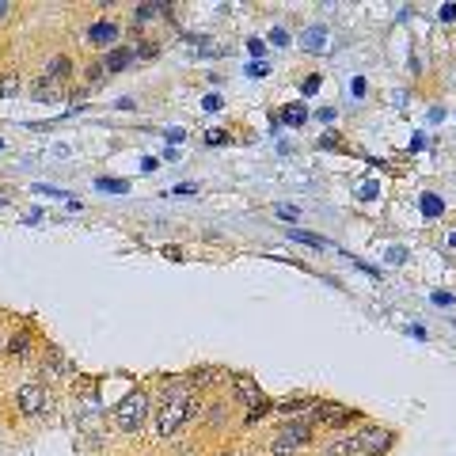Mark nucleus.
Returning <instances> with one entry per match:
<instances>
[{"label": "nucleus", "mask_w": 456, "mask_h": 456, "mask_svg": "<svg viewBox=\"0 0 456 456\" xmlns=\"http://www.w3.org/2000/svg\"><path fill=\"white\" fill-rule=\"evenodd\" d=\"M46 388L42 384H23L16 392V403H19V410H23V415H42V410H46Z\"/></svg>", "instance_id": "nucleus-5"}, {"label": "nucleus", "mask_w": 456, "mask_h": 456, "mask_svg": "<svg viewBox=\"0 0 456 456\" xmlns=\"http://www.w3.org/2000/svg\"><path fill=\"white\" fill-rule=\"evenodd\" d=\"M8 350H12V354H23V350H27V331H19V335L8 339Z\"/></svg>", "instance_id": "nucleus-18"}, {"label": "nucleus", "mask_w": 456, "mask_h": 456, "mask_svg": "<svg viewBox=\"0 0 456 456\" xmlns=\"http://www.w3.org/2000/svg\"><path fill=\"white\" fill-rule=\"evenodd\" d=\"M115 38H118V23H110V19H99V23L88 27V42L92 46H110Z\"/></svg>", "instance_id": "nucleus-9"}, {"label": "nucleus", "mask_w": 456, "mask_h": 456, "mask_svg": "<svg viewBox=\"0 0 456 456\" xmlns=\"http://www.w3.org/2000/svg\"><path fill=\"white\" fill-rule=\"evenodd\" d=\"M316 88H319V76H308V80H304V92H308V95H312V92H316Z\"/></svg>", "instance_id": "nucleus-23"}, {"label": "nucleus", "mask_w": 456, "mask_h": 456, "mask_svg": "<svg viewBox=\"0 0 456 456\" xmlns=\"http://www.w3.org/2000/svg\"><path fill=\"white\" fill-rule=\"evenodd\" d=\"M232 384H236V396H240V403H248V407H259L263 403V392H259V384L251 381L248 373H232Z\"/></svg>", "instance_id": "nucleus-7"}, {"label": "nucleus", "mask_w": 456, "mask_h": 456, "mask_svg": "<svg viewBox=\"0 0 456 456\" xmlns=\"http://www.w3.org/2000/svg\"><path fill=\"white\" fill-rule=\"evenodd\" d=\"M191 415H194V399L186 392H171L168 399H164L160 415H157V433L160 438H171V433H179V426Z\"/></svg>", "instance_id": "nucleus-1"}, {"label": "nucleus", "mask_w": 456, "mask_h": 456, "mask_svg": "<svg viewBox=\"0 0 456 456\" xmlns=\"http://www.w3.org/2000/svg\"><path fill=\"white\" fill-rule=\"evenodd\" d=\"M248 73H251V76H266V73H270V69H266L263 61H255V65H248Z\"/></svg>", "instance_id": "nucleus-22"}, {"label": "nucleus", "mask_w": 456, "mask_h": 456, "mask_svg": "<svg viewBox=\"0 0 456 456\" xmlns=\"http://www.w3.org/2000/svg\"><path fill=\"white\" fill-rule=\"evenodd\" d=\"M312 415H316V422H324L327 430H339V426H346V422L358 418V410L335 407V403H319V407H312Z\"/></svg>", "instance_id": "nucleus-6"}, {"label": "nucleus", "mask_w": 456, "mask_h": 456, "mask_svg": "<svg viewBox=\"0 0 456 456\" xmlns=\"http://www.w3.org/2000/svg\"><path fill=\"white\" fill-rule=\"evenodd\" d=\"M168 16V4H144L133 12V23H152V19H164Z\"/></svg>", "instance_id": "nucleus-11"}, {"label": "nucleus", "mask_w": 456, "mask_h": 456, "mask_svg": "<svg viewBox=\"0 0 456 456\" xmlns=\"http://www.w3.org/2000/svg\"><path fill=\"white\" fill-rule=\"evenodd\" d=\"M16 88H19V84H16V76H0V99H4V95H12Z\"/></svg>", "instance_id": "nucleus-19"}, {"label": "nucleus", "mask_w": 456, "mask_h": 456, "mask_svg": "<svg viewBox=\"0 0 456 456\" xmlns=\"http://www.w3.org/2000/svg\"><path fill=\"white\" fill-rule=\"evenodd\" d=\"M324 46H327V31L324 27H308L304 31V50L316 53V50H324Z\"/></svg>", "instance_id": "nucleus-12"}, {"label": "nucleus", "mask_w": 456, "mask_h": 456, "mask_svg": "<svg viewBox=\"0 0 456 456\" xmlns=\"http://www.w3.org/2000/svg\"><path fill=\"white\" fill-rule=\"evenodd\" d=\"M354 438H358L361 456H381V449H388V445H392V433L381 430V426H361Z\"/></svg>", "instance_id": "nucleus-4"}, {"label": "nucleus", "mask_w": 456, "mask_h": 456, "mask_svg": "<svg viewBox=\"0 0 456 456\" xmlns=\"http://www.w3.org/2000/svg\"><path fill=\"white\" fill-rule=\"evenodd\" d=\"M289 240H297V243H312V248H331L324 236H316V232H304V228H293V232H289Z\"/></svg>", "instance_id": "nucleus-14"}, {"label": "nucleus", "mask_w": 456, "mask_h": 456, "mask_svg": "<svg viewBox=\"0 0 456 456\" xmlns=\"http://www.w3.org/2000/svg\"><path fill=\"white\" fill-rule=\"evenodd\" d=\"M95 186H99L103 194H107V191H110V194H126V191H129V183H126V179H107V175H103V179H99Z\"/></svg>", "instance_id": "nucleus-15"}, {"label": "nucleus", "mask_w": 456, "mask_h": 456, "mask_svg": "<svg viewBox=\"0 0 456 456\" xmlns=\"http://www.w3.org/2000/svg\"><path fill=\"white\" fill-rule=\"evenodd\" d=\"M8 16V0H0V19H4Z\"/></svg>", "instance_id": "nucleus-24"}, {"label": "nucleus", "mask_w": 456, "mask_h": 456, "mask_svg": "<svg viewBox=\"0 0 456 456\" xmlns=\"http://www.w3.org/2000/svg\"><path fill=\"white\" fill-rule=\"evenodd\" d=\"M144 415H149V396H144V392H129L115 407V422H118L122 433H137L144 426Z\"/></svg>", "instance_id": "nucleus-3"}, {"label": "nucleus", "mask_w": 456, "mask_h": 456, "mask_svg": "<svg viewBox=\"0 0 456 456\" xmlns=\"http://www.w3.org/2000/svg\"><path fill=\"white\" fill-rule=\"evenodd\" d=\"M422 209H426V217H441V198L426 194V198H422Z\"/></svg>", "instance_id": "nucleus-17"}, {"label": "nucleus", "mask_w": 456, "mask_h": 456, "mask_svg": "<svg viewBox=\"0 0 456 456\" xmlns=\"http://www.w3.org/2000/svg\"><path fill=\"white\" fill-rule=\"evenodd\" d=\"M65 76H69V58H53V61H50V69H46V76H42V80L58 84V80H65Z\"/></svg>", "instance_id": "nucleus-13"}, {"label": "nucleus", "mask_w": 456, "mask_h": 456, "mask_svg": "<svg viewBox=\"0 0 456 456\" xmlns=\"http://www.w3.org/2000/svg\"><path fill=\"white\" fill-rule=\"evenodd\" d=\"M282 118H285V122H293V126H300V122L308 118V110L300 107V103H293V107H285V110H282Z\"/></svg>", "instance_id": "nucleus-16"}, {"label": "nucleus", "mask_w": 456, "mask_h": 456, "mask_svg": "<svg viewBox=\"0 0 456 456\" xmlns=\"http://www.w3.org/2000/svg\"><path fill=\"white\" fill-rule=\"evenodd\" d=\"M274 213L282 217V221H297V217H300V213H297L293 206H274Z\"/></svg>", "instance_id": "nucleus-20"}, {"label": "nucleus", "mask_w": 456, "mask_h": 456, "mask_svg": "<svg viewBox=\"0 0 456 456\" xmlns=\"http://www.w3.org/2000/svg\"><path fill=\"white\" fill-rule=\"evenodd\" d=\"M324 456H361L358 438H354V433H346V438H335V441L324 449Z\"/></svg>", "instance_id": "nucleus-10"}, {"label": "nucleus", "mask_w": 456, "mask_h": 456, "mask_svg": "<svg viewBox=\"0 0 456 456\" xmlns=\"http://www.w3.org/2000/svg\"><path fill=\"white\" fill-rule=\"evenodd\" d=\"M133 61H137V50H133V46H118V50H110L99 65H103V73H122V69H129Z\"/></svg>", "instance_id": "nucleus-8"}, {"label": "nucleus", "mask_w": 456, "mask_h": 456, "mask_svg": "<svg viewBox=\"0 0 456 456\" xmlns=\"http://www.w3.org/2000/svg\"><path fill=\"white\" fill-rule=\"evenodd\" d=\"M266 410H270V403H266V399H263V403H259V407H251V410H248V422H255V418H263V415H266Z\"/></svg>", "instance_id": "nucleus-21"}, {"label": "nucleus", "mask_w": 456, "mask_h": 456, "mask_svg": "<svg viewBox=\"0 0 456 456\" xmlns=\"http://www.w3.org/2000/svg\"><path fill=\"white\" fill-rule=\"evenodd\" d=\"M312 441V422H285L282 426V433L274 438V445H270V456H297L304 445Z\"/></svg>", "instance_id": "nucleus-2"}]
</instances>
